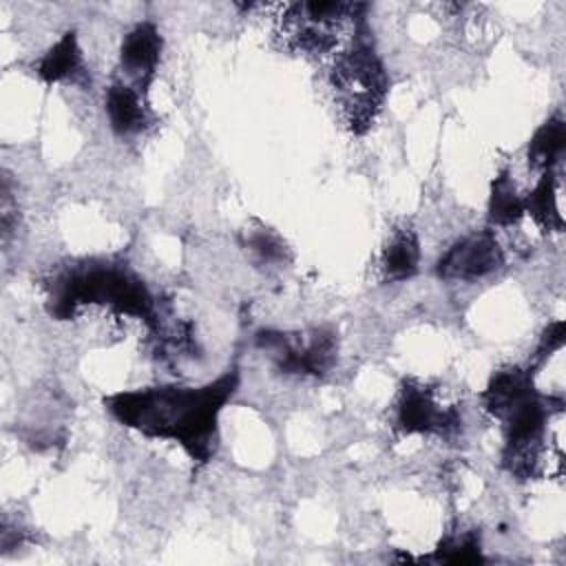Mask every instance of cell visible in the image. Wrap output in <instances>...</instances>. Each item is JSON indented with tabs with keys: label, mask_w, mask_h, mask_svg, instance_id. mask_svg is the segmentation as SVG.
Masks as SVG:
<instances>
[{
	"label": "cell",
	"mask_w": 566,
	"mask_h": 566,
	"mask_svg": "<svg viewBox=\"0 0 566 566\" xmlns=\"http://www.w3.org/2000/svg\"><path fill=\"white\" fill-rule=\"evenodd\" d=\"M161 55V35L153 22L135 24L122 40L119 62L135 88L148 86Z\"/></svg>",
	"instance_id": "cell-7"
},
{
	"label": "cell",
	"mask_w": 566,
	"mask_h": 566,
	"mask_svg": "<svg viewBox=\"0 0 566 566\" xmlns=\"http://www.w3.org/2000/svg\"><path fill=\"white\" fill-rule=\"evenodd\" d=\"M239 382L237 369L201 387H153L122 391L104 400L122 424L150 438L175 440L197 460L208 462L217 444V420Z\"/></svg>",
	"instance_id": "cell-1"
},
{
	"label": "cell",
	"mask_w": 566,
	"mask_h": 566,
	"mask_svg": "<svg viewBox=\"0 0 566 566\" xmlns=\"http://www.w3.org/2000/svg\"><path fill=\"white\" fill-rule=\"evenodd\" d=\"M334 88L354 133H365L387 95V73L367 42H356L334 64Z\"/></svg>",
	"instance_id": "cell-3"
},
{
	"label": "cell",
	"mask_w": 566,
	"mask_h": 566,
	"mask_svg": "<svg viewBox=\"0 0 566 566\" xmlns=\"http://www.w3.org/2000/svg\"><path fill=\"white\" fill-rule=\"evenodd\" d=\"M248 248L265 263H274L279 259H283V252H285V245L283 241L270 232V230H256L250 234L248 239Z\"/></svg>",
	"instance_id": "cell-16"
},
{
	"label": "cell",
	"mask_w": 566,
	"mask_h": 566,
	"mask_svg": "<svg viewBox=\"0 0 566 566\" xmlns=\"http://www.w3.org/2000/svg\"><path fill=\"white\" fill-rule=\"evenodd\" d=\"M436 562L442 564H478L484 562L480 551V535L473 531L449 533L433 553Z\"/></svg>",
	"instance_id": "cell-15"
},
{
	"label": "cell",
	"mask_w": 566,
	"mask_h": 566,
	"mask_svg": "<svg viewBox=\"0 0 566 566\" xmlns=\"http://www.w3.org/2000/svg\"><path fill=\"white\" fill-rule=\"evenodd\" d=\"M564 345V323L555 321L553 325L546 327V332L542 334L539 347H537V360H544L546 356H551L553 352L562 349Z\"/></svg>",
	"instance_id": "cell-17"
},
{
	"label": "cell",
	"mask_w": 566,
	"mask_h": 566,
	"mask_svg": "<svg viewBox=\"0 0 566 566\" xmlns=\"http://www.w3.org/2000/svg\"><path fill=\"white\" fill-rule=\"evenodd\" d=\"M256 345L285 374H325L336 358V336L329 329L310 332H259Z\"/></svg>",
	"instance_id": "cell-4"
},
{
	"label": "cell",
	"mask_w": 566,
	"mask_h": 566,
	"mask_svg": "<svg viewBox=\"0 0 566 566\" xmlns=\"http://www.w3.org/2000/svg\"><path fill=\"white\" fill-rule=\"evenodd\" d=\"M504 265V252L491 232H475L460 239L438 261V274L444 279H480Z\"/></svg>",
	"instance_id": "cell-6"
},
{
	"label": "cell",
	"mask_w": 566,
	"mask_h": 566,
	"mask_svg": "<svg viewBox=\"0 0 566 566\" xmlns=\"http://www.w3.org/2000/svg\"><path fill=\"white\" fill-rule=\"evenodd\" d=\"M535 394L533 371L522 367H504L495 371L482 394L484 409L493 418H504L515 405Z\"/></svg>",
	"instance_id": "cell-8"
},
{
	"label": "cell",
	"mask_w": 566,
	"mask_h": 566,
	"mask_svg": "<svg viewBox=\"0 0 566 566\" xmlns=\"http://www.w3.org/2000/svg\"><path fill=\"white\" fill-rule=\"evenodd\" d=\"M566 146V126L559 115L544 122L528 142V166L539 172H551L562 159Z\"/></svg>",
	"instance_id": "cell-12"
},
{
	"label": "cell",
	"mask_w": 566,
	"mask_h": 566,
	"mask_svg": "<svg viewBox=\"0 0 566 566\" xmlns=\"http://www.w3.org/2000/svg\"><path fill=\"white\" fill-rule=\"evenodd\" d=\"M420 261V243L411 228L402 226L394 230L389 243L380 256V272L387 281H405L418 270Z\"/></svg>",
	"instance_id": "cell-11"
},
{
	"label": "cell",
	"mask_w": 566,
	"mask_h": 566,
	"mask_svg": "<svg viewBox=\"0 0 566 566\" xmlns=\"http://www.w3.org/2000/svg\"><path fill=\"white\" fill-rule=\"evenodd\" d=\"M35 75L46 84L77 82L82 75V51L73 31H66L38 62Z\"/></svg>",
	"instance_id": "cell-10"
},
{
	"label": "cell",
	"mask_w": 566,
	"mask_h": 566,
	"mask_svg": "<svg viewBox=\"0 0 566 566\" xmlns=\"http://www.w3.org/2000/svg\"><path fill=\"white\" fill-rule=\"evenodd\" d=\"M524 212L531 214L533 221L544 230L559 232L564 228V219L557 206V186H555L553 170L542 172L535 188L528 192V197H524Z\"/></svg>",
	"instance_id": "cell-13"
},
{
	"label": "cell",
	"mask_w": 566,
	"mask_h": 566,
	"mask_svg": "<svg viewBox=\"0 0 566 566\" xmlns=\"http://www.w3.org/2000/svg\"><path fill=\"white\" fill-rule=\"evenodd\" d=\"M49 312L55 318H71L82 305H106L119 314L159 325L155 298L139 276L124 265L86 261L71 265L49 283Z\"/></svg>",
	"instance_id": "cell-2"
},
{
	"label": "cell",
	"mask_w": 566,
	"mask_h": 566,
	"mask_svg": "<svg viewBox=\"0 0 566 566\" xmlns=\"http://www.w3.org/2000/svg\"><path fill=\"white\" fill-rule=\"evenodd\" d=\"M106 115L115 133L133 135L146 128L148 111L133 84L115 82L106 91Z\"/></svg>",
	"instance_id": "cell-9"
},
{
	"label": "cell",
	"mask_w": 566,
	"mask_h": 566,
	"mask_svg": "<svg viewBox=\"0 0 566 566\" xmlns=\"http://www.w3.org/2000/svg\"><path fill=\"white\" fill-rule=\"evenodd\" d=\"M396 427L402 433H449L458 429L460 416L453 407H442L433 391L405 382L396 398Z\"/></svg>",
	"instance_id": "cell-5"
},
{
	"label": "cell",
	"mask_w": 566,
	"mask_h": 566,
	"mask_svg": "<svg viewBox=\"0 0 566 566\" xmlns=\"http://www.w3.org/2000/svg\"><path fill=\"white\" fill-rule=\"evenodd\" d=\"M524 197L517 192L515 181L502 172L495 177L489 197V219L495 226H513L524 217Z\"/></svg>",
	"instance_id": "cell-14"
}]
</instances>
